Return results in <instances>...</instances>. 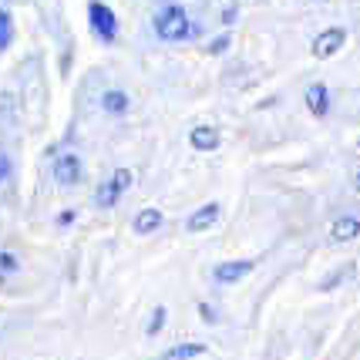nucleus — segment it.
Returning a JSON list of instances; mask_svg holds the SVG:
<instances>
[{"mask_svg":"<svg viewBox=\"0 0 360 360\" xmlns=\"http://www.w3.org/2000/svg\"><path fill=\"white\" fill-rule=\"evenodd\" d=\"M233 47V34L229 31H222V34H216L209 44H205V54H212V58H219V54H226Z\"/></svg>","mask_w":360,"mask_h":360,"instance_id":"16","label":"nucleus"},{"mask_svg":"<svg viewBox=\"0 0 360 360\" xmlns=\"http://www.w3.org/2000/svg\"><path fill=\"white\" fill-rule=\"evenodd\" d=\"M7 179H11V158L0 152V182H7Z\"/></svg>","mask_w":360,"mask_h":360,"instance_id":"21","label":"nucleus"},{"mask_svg":"<svg viewBox=\"0 0 360 360\" xmlns=\"http://www.w3.org/2000/svg\"><path fill=\"white\" fill-rule=\"evenodd\" d=\"M188 145L195 148V152H202V155H212V152H219L222 148V128L219 125H192L188 128Z\"/></svg>","mask_w":360,"mask_h":360,"instance_id":"7","label":"nucleus"},{"mask_svg":"<svg viewBox=\"0 0 360 360\" xmlns=\"http://www.w3.org/2000/svg\"><path fill=\"white\" fill-rule=\"evenodd\" d=\"M88 27L98 41H105L111 44L115 37H118V14L111 11L108 4H101V0H91L88 4Z\"/></svg>","mask_w":360,"mask_h":360,"instance_id":"2","label":"nucleus"},{"mask_svg":"<svg viewBox=\"0 0 360 360\" xmlns=\"http://www.w3.org/2000/svg\"><path fill=\"white\" fill-rule=\"evenodd\" d=\"M195 310H199V316H202L205 323H219V314L212 310V303H199Z\"/></svg>","mask_w":360,"mask_h":360,"instance_id":"20","label":"nucleus"},{"mask_svg":"<svg viewBox=\"0 0 360 360\" xmlns=\"http://www.w3.org/2000/svg\"><path fill=\"white\" fill-rule=\"evenodd\" d=\"M303 101H307V111L314 118H327L330 108H333V94H330V88L323 81H310L307 91H303Z\"/></svg>","mask_w":360,"mask_h":360,"instance_id":"8","label":"nucleus"},{"mask_svg":"<svg viewBox=\"0 0 360 360\" xmlns=\"http://www.w3.org/2000/svg\"><path fill=\"white\" fill-rule=\"evenodd\" d=\"M152 31H155L158 41L179 44V41H188V37H192V20H188L182 4H165V7H158L155 17H152Z\"/></svg>","mask_w":360,"mask_h":360,"instance_id":"1","label":"nucleus"},{"mask_svg":"<svg viewBox=\"0 0 360 360\" xmlns=\"http://www.w3.org/2000/svg\"><path fill=\"white\" fill-rule=\"evenodd\" d=\"M205 354V344L202 340H179V344L165 347L155 360H199Z\"/></svg>","mask_w":360,"mask_h":360,"instance_id":"13","label":"nucleus"},{"mask_svg":"<svg viewBox=\"0 0 360 360\" xmlns=\"http://www.w3.org/2000/svg\"><path fill=\"white\" fill-rule=\"evenodd\" d=\"M71 222H75V209H68V212L58 216V226H71Z\"/></svg>","mask_w":360,"mask_h":360,"instance_id":"23","label":"nucleus"},{"mask_svg":"<svg viewBox=\"0 0 360 360\" xmlns=\"http://www.w3.org/2000/svg\"><path fill=\"white\" fill-rule=\"evenodd\" d=\"M128 108H131V98H128L125 88H108L101 91V111L111 115V118H125Z\"/></svg>","mask_w":360,"mask_h":360,"instance_id":"12","label":"nucleus"},{"mask_svg":"<svg viewBox=\"0 0 360 360\" xmlns=\"http://www.w3.org/2000/svg\"><path fill=\"white\" fill-rule=\"evenodd\" d=\"M357 276V263L354 259H347V263H340L337 269H330L323 280L316 283V293H333V290H340V286H347V283Z\"/></svg>","mask_w":360,"mask_h":360,"instance_id":"11","label":"nucleus"},{"mask_svg":"<svg viewBox=\"0 0 360 360\" xmlns=\"http://www.w3.org/2000/svg\"><path fill=\"white\" fill-rule=\"evenodd\" d=\"M256 266H259V259H222L209 269V276L216 286H239L243 280H250Z\"/></svg>","mask_w":360,"mask_h":360,"instance_id":"3","label":"nucleus"},{"mask_svg":"<svg viewBox=\"0 0 360 360\" xmlns=\"http://www.w3.org/2000/svg\"><path fill=\"white\" fill-rule=\"evenodd\" d=\"M108 179H111V182H115V188H118L122 195H125L128 188L135 186V172H131V169H125V165H122V169H115V172H111Z\"/></svg>","mask_w":360,"mask_h":360,"instance_id":"17","label":"nucleus"},{"mask_svg":"<svg viewBox=\"0 0 360 360\" xmlns=\"http://www.w3.org/2000/svg\"><path fill=\"white\" fill-rule=\"evenodd\" d=\"M51 175H54V182L61 188H78L84 182V162L75 152H61V155H54Z\"/></svg>","mask_w":360,"mask_h":360,"instance_id":"4","label":"nucleus"},{"mask_svg":"<svg viewBox=\"0 0 360 360\" xmlns=\"http://www.w3.org/2000/svg\"><path fill=\"white\" fill-rule=\"evenodd\" d=\"M236 11H239V7H222V24H226V27L236 20Z\"/></svg>","mask_w":360,"mask_h":360,"instance_id":"22","label":"nucleus"},{"mask_svg":"<svg viewBox=\"0 0 360 360\" xmlns=\"http://www.w3.org/2000/svg\"><path fill=\"white\" fill-rule=\"evenodd\" d=\"M222 219V202L219 199H209V202H202L199 209H192L186 216V233H209V229H216Z\"/></svg>","mask_w":360,"mask_h":360,"instance_id":"5","label":"nucleus"},{"mask_svg":"<svg viewBox=\"0 0 360 360\" xmlns=\"http://www.w3.org/2000/svg\"><path fill=\"white\" fill-rule=\"evenodd\" d=\"M11 37H14V20L7 11H0V51L11 47Z\"/></svg>","mask_w":360,"mask_h":360,"instance_id":"18","label":"nucleus"},{"mask_svg":"<svg viewBox=\"0 0 360 360\" xmlns=\"http://www.w3.org/2000/svg\"><path fill=\"white\" fill-rule=\"evenodd\" d=\"M327 239L333 243V246H347V243H354V239H360V216H337V219L330 222V233Z\"/></svg>","mask_w":360,"mask_h":360,"instance_id":"9","label":"nucleus"},{"mask_svg":"<svg viewBox=\"0 0 360 360\" xmlns=\"http://www.w3.org/2000/svg\"><path fill=\"white\" fill-rule=\"evenodd\" d=\"M344 44H347V27H327V31H320L314 37L310 51H314L316 61H330V58H337L344 51Z\"/></svg>","mask_w":360,"mask_h":360,"instance_id":"6","label":"nucleus"},{"mask_svg":"<svg viewBox=\"0 0 360 360\" xmlns=\"http://www.w3.org/2000/svg\"><path fill=\"white\" fill-rule=\"evenodd\" d=\"M162 226H165V212L155 209V205H145L131 216V233L135 236H155L162 233Z\"/></svg>","mask_w":360,"mask_h":360,"instance_id":"10","label":"nucleus"},{"mask_svg":"<svg viewBox=\"0 0 360 360\" xmlns=\"http://www.w3.org/2000/svg\"><path fill=\"white\" fill-rule=\"evenodd\" d=\"M17 269H20V263H17L14 252H0V273H17Z\"/></svg>","mask_w":360,"mask_h":360,"instance_id":"19","label":"nucleus"},{"mask_svg":"<svg viewBox=\"0 0 360 360\" xmlns=\"http://www.w3.org/2000/svg\"><path fill=\"white\" fill-rule=\"evenodd\" d=\"M165 323H169V310L165 307H152V314L145 320V337H158L165 330Z\"/></svg>","mask_w":360,"mask_h":360,"instance_id":"15","label":"nucleus"},{"mask_svg":"<svg viewBox=\"0 0 360 360\" xmlns=\"http://www.w3.org/2000/svg\"><path fill=\"white\" fill-rule=\"evenodd\" d=\"M357 148H360V139H357Z\"/></svg>","mask_w":360,"mask_h":360,"instance_id":"25","label":"nucleus"},{"mask_svg":"<svg viewBox=\"0 0 360 360\" xmlns=\"http://www.w3.org/2000/svg\"><path fill=\"white\" fill-rule=\"evenodd\" d=\"M118 202H122V192L115 188V182H111V179L98 182V188H94V205H98L101 212H111V209H118Z\"/></svg>","mask_w":360,"mask_h":360,"instance_id":"14","label":"nucleus"},{"mask_svg":"<svg viewBox=\"0 0 360 360\" xmlns=\"http://www.w3.org/2000/svg\"><path fill=\"white\" fill-rule=\"evenodd\" d=\"M354 188H357V192H360V172L354 175Z\"/></svg>","mask_w":360,"mask_h":360,"instance_id":"24","label":"nucleus"}]
</instances>
